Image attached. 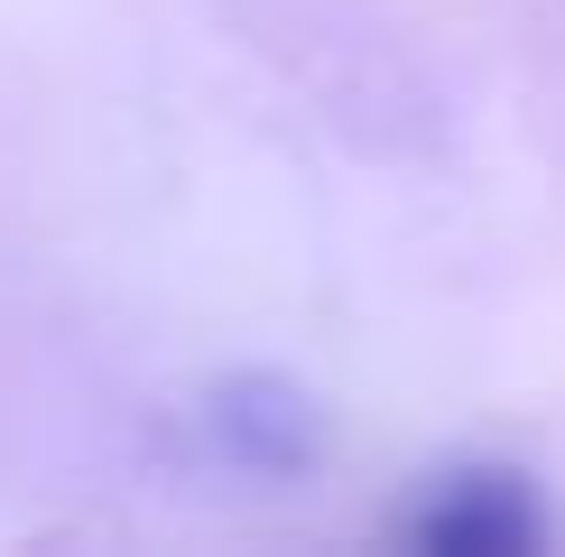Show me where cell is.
I'll return each mask as SVG.
<instances>
[{"instance_id":"1","label":"cell","mask_w":565,"mask_h":557,"mask_svg":"<svg viewBox=\"0 0 565 557\" xmlns=\"http://www.w3.org/2000/svg\"><path fill=\"white\" fill-rule=\"evenodd\" d=\"M398 539L436 557H529L547 548V502L510 464H463V474H436L427 502H408Z\"/></svg>"},{"instance_id":"2","label":"cell","mask_w":565,"mask_h":557,"mask_svg":"<svg viewBox=\"0 0 565 557\" xmlns=\"http://www.w3.org/2000/svg\"><path fill=\"white\" fill-rule=\"evenodd\" d=\"M204 437H214V455L232 474H250V483H297L306 464L324 455L316 400H306L297 381H278V371H232L214 400H204Z\"/></svg>"}]
</instances>
